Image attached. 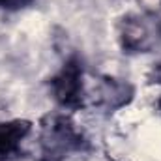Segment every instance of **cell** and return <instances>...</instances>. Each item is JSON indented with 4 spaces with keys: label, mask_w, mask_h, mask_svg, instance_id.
I'll list each match as a JSON object with an SVG mask.
<instances>
[{
    "label": "cell",
    "mask_w": 161,
    "mask_h": 161,
    "mask_svg": "<svg viewBox=\"0 0 161 161\" xmlns=\"http://www.w3.org/2000/svg\"><path fill=\"white\" fill-rule=\"evenodd\" d=\"M54 96L64 105H77L80 101V69L75 62L64 66V69L53 80Z\"/></svg>",
    "instance_id": "1"
},
{
    "label": "cell",
    "mask_w": 161,
    "mask_h": 161,
    "mask_svg": "<svg viewBox=\"0 0 161 161\" xmlns=\"http://www.w3.org/2000/svg\"><path fill=\"white\" fill-rule=\"evenodd\" d=\"M30 125L26 122H0V156H8L17 150L21 141L26 137Z\"/></svg>",
    "instance_id": "2"
},
{
    "label": "cell",
    "mask_w": 161,
    "mask_h": 161,
    "mask_svg": "<svg viewBox=\"0 0 161 161\" xmlns=\"http://www.w3.org/2000/svg\"><path fill=\"white\" fill-rule=\"evenodd\" d=\"M30 0H0V6L4 8H9V9H17V8H23L26 6Z\"/></svg>",
    "instance_id": "3"
}]
</instances>
